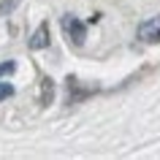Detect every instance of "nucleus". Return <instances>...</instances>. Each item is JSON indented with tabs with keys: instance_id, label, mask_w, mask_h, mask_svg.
Segmentation results:
<instances>
[{
	"instance_id": "1",
	"label": "nucleus",
	"mask_w": 160,
	"mask_h": 160,
	"mask_svg": "<svg viewBox=\"0 0 160 160\" xmlns=\"http://www.w3.org/2000/svg\"><path fill=\"white\" fill-rule=\"evenodd\" d=\"M136 35H138L141 43H160V17H152L147 22H141Z\"/></svg>"
},
{
	"instance_id": "2",
	"label": "nucleus",
	"mask_w": 160,
	"mask_h": 160,
	"mask_svg": "<svg viewBox=\"0 0 160 160\" xmlns=\"http://www.w3.org/2000/svg\"><path fill=\"white\" fill-rule=\"evenodd\" d=\"M62 30L68 33V38L76 43V46H82L84 43V35H87V27H84V22L82 19H76V17H62Z\"/></svg>"
},
{
	"instance_id": "3",
	"label": "nucleus",
	"mask_w": 160,
	"mask_h": 160,
	"mask_svg": "<svg viewBox=\"0 0 160 160\" xmlns=\"http://www.w3.org/2000/svg\"><path fill=\"white\" fill-rule=\"evenodd\" d=\"M49 43H52V38H49V25L43 22V25H41V27H38V30L33 33V38L27 41V46H30L33 52H38V49H46Z\"/></svg>"
},
{
	"instance_id": "4",
	"label": "nucleus",
	"mask_w": 160,
	"mask_h": 160,
	"mask_svg": "<svg viewBox=\"0 0 160 160\" xmlns=\"http://www.w3.org/2000/svg\"><path fill=\"white\" fill-rule=\"evenodd\" d=\"M52 98H54V82L49 76H43L41 79V106H49Z\"/></svg>"
},
{
	"instance_id": "5",
	"label": "nucleus",
	"mask_w": 160,
	"mask_h": 160,
	"mask_svg": "<svg viewBox=\"0 0 160 160\" xmlns=\"http://www.w3.org/2000/svg\"><path fill=\"white\" fill-rule=\"evenodd\" d=\"M14 71H17V62H14V60H8V62H3V65H0V79H3V76H11Z\"/></svg>"
},
{
	"instance_id": "6",
	"label": "nucleus",
	"mask_w": 160,
	"mask_h": 160,
	"mask_svg": "<svg viewBox=\"0 0 160 160\" xmlns=\"http://www.w3.org/2000/svg\"><path fill=\"white\" fill-rule=\"evenodd\" d=\"M14 95V87L6 84V82H0V101H6V98H11Z\"/></svg>"
},
{
	"instance_id": "7",
	"label": "nucleus",
	"mask_w": 160,
	"mask_h": 160,
	"mask_svg": "<svg viewBox=\"0 0 160 160\" xmlns=\"http://www.w3.org/2000/svg\"><path fill=\"white\" fill-rule=\"evenodd\" d=\"M14 6H17V0H8V3H3V6H0V14H6V11H11Z\"/></svg>"
}]
</instances>
